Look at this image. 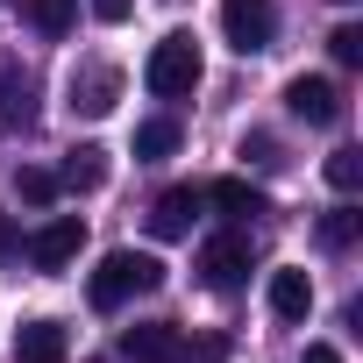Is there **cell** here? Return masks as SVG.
Masks as SVG:
<instances>
[{"instance_id": "obj_1", "label": "cell", "mask_w": 363, "mask_h": 363, "mask_svg": "<svg viewBox=\"0 0 363 363\" xmlns=\"http://www.w3.org/2000/svg\"><path fill=\"white\" fill-rule=\"evenodd\" d=\"M164 285V264L157 257H143V250H114V257H100V271H93V306L100 313H121L135 292H157Z\"/></svg>"}, {"instance_id": "obj_2", "label": "cell", "mask_w": 363, "mask_h": 363, "mask_svg": "<svg viewBox=\"0 0 363 363\" xmlns=\"http://www.w3.org/2000/svg\"><path fill=\"white\" fill-rule=\"evenodd\" d=\"M228 342H186V335H178L171 320H143V328H128L121 335V356H135V363H214Z\"/></svg>"}, {"instance_id": "obj_3", "label": "cell", "mask_w": 363, "mask_h": 363, "mask_svg": "<svg viewBox=\"0 0 363 363\" xmlns=\"http://www.w3.org/2000/svg\"><path fill=\"white\" fill-rule=\"evenodd\" d=\"M143 86H150L157 100H193V86H200V50H193V36H164V43L150 50V65H143Z\"/></svg>"}, {"instance_id": "obj_4", "label": "cell", "mask_w": 363, "mask_h": 363, "mask_svg": "<svg viewBox=\"0 0 363 363\" xmlns=\"http://www.w3.org/2000/svg\"><path fill=\"white\" fill-rule=\"evenodd\" d=\"M221 36H228L242 57L271 50V36H278V0H221Z\"/></svg>"}, {"instance_id": "obj_5", "label": "cell", "mask_w": 363, "mask_h": 363, "mask_svg": "<svg viewBox=\"0 0 363 363\" xmlns=\"http://www.w3.org/2000/svg\"><path fill=\"white\" fill-rule=\"evenodd\" d=\"M285 107H292L306 128H335V121H342V86H335V79H306V72H299V79L285 86Z\"/></svg>"}, {"instance_id": "obj_6", "label": "cell", "mask_w": 363, "mask_h": 363, "mask_svg": "<svg viewBox=\"0 0 363 363\" xmlns=\"http://www.w3.org/2000/svg\"><path fill=\"white\" fill-rule=\"evenodd\" d=\"M79 242H86V221H79V214H57L50 228H36L29 264H36V271H65V264L79 257Z\"/></svg>"}, {"instance_id": "obj_7", "label": "cell", "mask_w": 363, "mask_h": 363, "mask_svg": "<svg viewBox=\"0 0 363 363\" xmlns=\"http://www.w3.org/2000/svg\"><path fill=\"white\" fill-rule=\"evenodd\" d=\"M242 271H250V242H242V235H214V242L200 250V278H207L214 292H235Z\"/></svg>"}, {"instance_id": "obj_8", "label": "cell", "mask_w": 363, "mask_h": 363, "mask_svg": "<svg viewBox=\"0 0 363 363\" xmlns=\"http://www.w3.org/2000/svg\"><path fill=\"white\" fill-rule=\"evenodd\" d=\"M114 100H121V72H114V65L72 72V114H107Z\"/></svg>"}, {"instance_id": "obj_9", "label": "cell", "mask_w": 363, "mask_h": 363, "mask_svg": "<svg viewBox=\"0 0 363 363\" xmlns=\"http://www.w3.org/2000/svg\"><path fill=\"white\" fill-rule=\"evenodd\" d=\"M29 114H36V79L15 57H0V128H29Z\"/></svg>"}, {"instance_id": "obj_10", "label": "cell", "mask_w": 363, "mask_h": 363, "mask_svg": "<svg viewBox=\"0 0 363 363\" xmlns=\"http://www.w3.org/2000/svg\"><path fill=\"white\" fill-rule=\"evenodd\" d=\"M271 313H278L285 328H299V320L313 313V278H306V271H292V264H285V271H271Z\"/></svg>"}, {"instance_id": "obj_11", "label": "cell", "mask_w": 363, "mask_h": 363, "mask_svg": "<svg viewBox=\"0 0 363 363\" xmlns=\"http://www.w3.org/2000/svg\"><path fill=\"white\" fill-rule=\"evenodd\" d=\"M100 186H107V150L100 143H79L65 157V171H57V193H100Z\"/></svg>"}, {"instance_id": "obj_12", "label": "cell", "mask_w": 363, "mask_h": 363, "mask_svg": "<svg viewBox=\"0 0 363 363\" xmlns=\"http://www.w3.org/2000/svg\"><path fill=\"white\" fill-rule=\"evenodd\" d=\"M193 214H200V193H193V186H171V193L150 207V228H157L164 242H178V235H193Z\"/></svg>"}, {"instance_id": "obj_13", "label": "cell", "mask_w": 363, "mask_h": 363, "mask_svg": "<svg viewBox=\"0 0 363 363\" xmlns=\"http://www.w3.org/2000/svg\"><path fill=\"white\" fill-rule=\"evenodd\" d=\"M15 356H22V363H65V328H57V320H22Z\"/></svg>"}, {"instance_id": "obj_14", "label": "cell", "mask_w": 363, "mask_h": 363, "mask_svg": "<svg viewBox=\"0 0 363 363\" xmlns=\"http://www.w3.org/2000/svg\"><path fill=\"white\" fill-rule=\"evenodd\" d=\"M207 200H214L228 221H250V214H264V193L250 186V178H214V186H207Z\"/></svg>"}, {"instance_id": "obj_15", "label": "cell", "mask_w": 363, "mask_h": 363, "mask_svg": "<svg viewBox=\"0 0 363 363\" xmlns=\"http://www.w3.org/2000/svg\"><path fill=\"white\" fill-rule=\"evenodd\" d=\"M72 15H79V0H22V22H36L43 36H65Z\"/></svg>"}, {"instance_id": "obj_16", "label": "cell", "mask_w": 363, "mask_h": 363, "mask_svg": "<svg viewBox=\"0 0 363 363\" xmlns=\"http://www.w3.org/2000/svg\"><path fill=\"white\" fill-rule=\"evenodd\" d=\"M178 150V121H143L135 128V157L143 164H157V157H171Z\"/></svg>"}, {"instance_id": "obj_17", "label": "cell", "mask_w": 363, "mask_h": 363, "mask_svg": "<svg viewBox=\"0 0 363 363\" xmlns=\"http://www.w3.org/2000/svg\"><path fill=\"white\" fill-rule=\"evenodd\" d=\"M15 193H22L29 207H50V200H57V171H43V164H22V171H15Z\"/></svg>"}, {"instance_id": "obj_18", "label": "cell", "mask_w": 363, "mask_h": 363, "mask_svg": "<svg viewBox=\"0 0 363 363\" xmlns=\"http://www.w3.org/2000/svg\"><path fill=\"white\" fill-rule=\"evenodd\" d=\"M328 186H335V193H356V186H363V157H356V150H335V157H328Z\"/></svg>"}, {"instance_id": "obj_19", "label": "cell", "mask_w": 363, "mask_h": 363, "mask_svg": "<svg viewBox=\"0 0 363 363\" xmlns=\"http://www.w3.org/2000/svg\"><path fill=\"white\" fill-rule=\"evenodd\" d=\"M328 50H335V65H342V72H356V65H363V29H356V22H342V29L328 36Z\"/></svg>"}, {"instance_id": "obj_20", "label": "cell", "mask_w": 363, "mask_h": 363, "mask_svg": "<svg viewBox=\"0 0 363 363\" xmlns=\"http://www.w3.org/2000/svg\"><path fill=\"white\" fill-rule=\"evenodd\" d=\"M320 242H328V250H349V242H356V207H335V214L320 221Z\"/></svg>"}, {"instance_id": "obj_21", "label": "cell", "mask_w": 363, "mask_h": 363, "mask_svg": "<svg viewBox=\"0 0 363 363\" xmlns=\"http://www.w3.org/2000/svg\"><path fill=\"white\" fill-rule=\"evenodd\" d=\"M93 15H100V22H128V15H135V0H93Z\"/></svg>"}, {"instance_id": "obj_22", "label": "cell", "mask_w": 363, "mask_h": 363, "mask_svg": "<svg viewBox=\"0 0 363 363\" xmlns=\"http://www.w3.org/2000/svg\"><path fill=\"white\" fill-rule=\"evenodd\" d=\"M242 157H257V164H278V143H271V135H250V143H242Z\"/></svg>"}, {"instance_id": "obj_23", "label": "cell", "mask_w": 363, "mask_h": 363, "mask_svg": "<svg viewBox=\"0 0 363 363\" xmlns=\"http://www.w3.org/2000/svg\"><path fill=\"white\" fill-rule=\"evenodd\" d=\"M306 363H342V349L335 342H306Z\"/></svg>"}, {"instance_id": "obj_24", "label": "cell", "mask_w": 363, "mask_h": 363, "mask_svg": "<svg viewBox=\"0 0 363 363\" xmlns=\"http://www.w3.org/2000/svg\"><path fill=\"white\" fill-rule=\"evenodd\" d=\"M0 257H15V221H0Z\"/></svg>"}, {"instance_id": "obj_25", "label": "cell", "mask_w": 363, "mask_h": 363, "mask_svg": "<svg viewBox=\"0 0 363 363\" xmlns=\"http://www.w3.org/2000/svg\"><path fill=\"white\" fill-rule=\"evenodd\" d=\"M335 8H349V0H335Z\"/></svg>"}]
</instances>
